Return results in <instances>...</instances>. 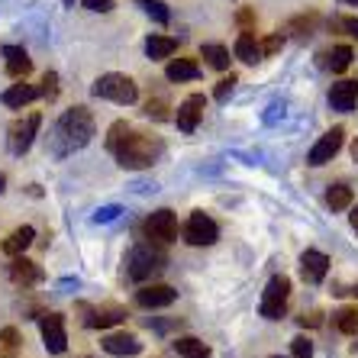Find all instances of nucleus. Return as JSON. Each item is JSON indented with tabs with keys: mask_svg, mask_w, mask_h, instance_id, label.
I'll return each mask as SVG.
<instances>
[{
	"mask_svg": "<svg viewBox=\"0 0 358 358\" xmlns=\"http://www.w3.org/2000/svg\"><path fill=\"white\" fill-rule=\"evenodd\" d=\"M107 149H110V155L117 159L120 168L139 171V168H152L155 162L162 159V152H165V142H162L159 136L136 133V129H129V126L120 120V123L110 126V133H107Z\"/></svg>",
	"mask_w": 358,
	"mask_h": 358,
	"instance_id": "1",
	"label": "nucleus"
},
{
	"mask_svg": "<svg viewBox=\"0 0 358 358\" xmlns=\"http://www.w3.org/2000/svg\"><path fill=\"white\" fill-rule=\"evenodd\" d=\"M94 139V117L87 107H71L65 110L49 136V152L55 159H65L71 152L84 149Z\"/></svg>",
	"mask_w": 358,
	"mask_h": 358,
	"instance_id": "2",
	"label": "nucleus"
},
{
	"mask_svg": "<svg viewBox=\"0 0 358 358\" xmlns=\"http://www.w3.org/2000/svg\"><path fill=\"white\" fill-rule=\"evenodd\" d=\"M165 252L159 249V242L152 245V242H142L129 252V259H126V275L133 278V281H149L155 278L159 271H165Z\"/></svg>",
	"mask_w": 358,
	"mask_h": 358,
	"instance_id": "3",
	"label": "nucleus"
},
{
	"mask_svg": "<svg viewBox=\"0 0 358 358\" xmlns=\"http://www.w3.org/2000/svg\"><path fill=\"white\" fill-rule=\"evenodd\" d=\"M91 94L94 97H103V100H113V103H123V107H129V103L139 100V87H136V81L129 75H117V71L100 75L97 81H94Z\"/></svg>",
	"mask_w": 358,
	"mask_h": 358,
	"instance_id": "4",
	"label": "nucleus"
},
{
	"mask_svg": "<svg viewBox=\"0 0 358 358\" xmlns=\"http://www.w3.org/2000/svg\"><path fill=\"white\" fill-rule=\"evenodd\" d=\"M39 126H42L39 113H26V117L13 120V123H10V129H7V149H10V155H26V152H29V145L36 142Z\"/></svg>",
	"mask_w": 358,
	"mask_h": 358,
	"instance_id": "5",
	"label": "nucleus"
},
{
	"mask_svg": "<svg viewBox=\"0 0 358 358\" xmlns=\"http://www.w3.org/2000/svg\"><path fill=\"white\" fill-rule=\"evenodd\" d=\"M287 297H291V278L284 275H275L271 281H268L265 294H262V317L265 320H281L284 317V307H287Z\"/></svg>",
	"mask_w": 358,
	"mask_h": 358,
	"instance_id": "6",
	"label": "nucleus"
},
{
	"mask_svg": "<svg viewBox=\"0 0 358 358\" xmlns=\"http://www.w3.org/2000/svg\"><path fill=\"white\" fill-rule=\"evenodd\" d=\"M217 239H220V226L213 223L203 210L191 213V220L184 226V242H187V245H213Z\"/></svg>",
	"mask_w": 358,
	"mask_h": 358,
	"instance_id": "7",
	"label": "nucleus"
},
{
	"mask_svg": "<svg viewBox=\"0 0 358 358\" xmlns=\"http://www.w3.org/2000/svg\"><path fill=\"white\" fill-rule=\"evenodd\" d=\"M145 236H149V242H159V245H168V242L178 239V217L171 213V210H155L149 220H145Z\"/></svg>",
	"mask_w": 358,
	"mask_h": 358,
	"instance_id": "8",
	"label": "nucleus"
},
{
	"mask_svg": "<svg viewBox=\"0 0 358 358\" xmlns=\"http://www.w3.org/2000/svg\"><path fill=\"white\" fill-rule=\"evenodd\" d=\"M39 329H42V342L52 355H62L68 349V333H65V317L62 313H45L39 320Z\"/></svg>",
	"mask_w": 358,
	"mask_h": 358,
	"instance_id": "9",
	"label": "nucleus"
},
{
	"mask_svg": "<svg viewBox=\"0 0 358 358\" xmlns=\"http://www.w3.org/2000/svg\"><path fill=\"white\" fill-rule=\"evenodd\" d=\"M203 110H207V97L203 94H191L178 103V113H175V123L181 133H194L203 120Z\"/></svg>",
	"mask_w": 358,
	"mask_h": 358,
	"instance_id": "10",
	"label": "nucleus"
},
{
	"mask_svg": "<svg viewBox=\"0 0 358 358\" xmlns=\"http://www.w3.org/2000/svg\"><path fill=\"white\" fill-rule=\"evenodd\" d=\"M342 142H345V129H342V126H333V129H329V133H326L323 139H320L317 145L310 149L307 162H310V165H317V168L326 165V162H333L336 155H339Z\"/></svg>",
	"mask_w": 358,
	"mask_h": 358,
	"instance_id": "11",
	"label": "nucleus"
},
{
	"mask_svg": "<svg viewBox=\"0 0 358 358\" xmlns=\"http://www.w3.org/2000/svg\"><path fill=\"white\" fill-rule=\"evenodd\" d=\"M178 300V291L168 287V284H145L136 291V303L145 310H159V307H171Z\"/></svg>",
	"mask_w": 358,
	"mask_h": 358,
	"instance_id": "12",
	"label": "nucleus"
},
{
	"mask_svg": "<svg viewBox=\"0 0 358 358\" xmlns=\"http://www.w3.org/2000/svg\"><path fill=\"white\" fill-rule=\"evenodd\" d=\"M100 345H103L107 355H117V358H133L142 352V342L133 333H110V336H103Z\"/></svg>",
	"mask_w": 358,
	"mask_h": 358,
	"instance_id": "13",
	"label": "nucleus"
},
{
	"mask_svg": "<svg viewBox=\"0 0 358 358\" xmlns=\"http://www.w3.org/2000/svg\"><path fill=\"white\" fill-rule=\"evenodd\" d=\"M326 271H329V259H326L323 252L307 249L300 255V278L307 284H320L326 278Z\"/></svg>",
	"mask_w": 358,
	"mask_h": 358,
	"instance_id": "14",
	"label": "nucleus"
},
{
	"mask_svg": "<svg viewBox=\"0 0 358 358\" xmlns=\"http://www.w3.org/2000/svg\"><path fill=\"white\" fill-rule=\"evenodd\" d=\"M329 103H333V110H339V113H352L358 103V81L345 78V81L333 84V87H329Z\"/></svg>",
	"mask_w": 358,
	"mask_h": 358,
	"instance_id": "15",
	"label": "nucleus"
},
{
	"mask_svg": "<svg viewBox=\"0 0 358 358\" xmlns=\"http://www.w3.org/2000/svg\"><path fill=\"white\" fill-rule=\"evenodd\" d=\"M42 268L36 265V262L23 259V255H13V262H10V281L20 284V287H33V284L42 281Z\"/></svg>",
	"mask_w": 358,
	"mask_h": 358,
	"instance_id": "16",
	"label": "nucleus"
},
{
	"mask_svg": "<svg viewBox=\"0 0 358 358\" xmlns=\"http://www.w3.org/2000/svg\"><path fill=\"white\" fill-rule=\"evenodd\" d=\"M84 326H91V329H107V326H117L126 320V310L123 307H84Z\"/></svg>",
	"mask_w": 358,
	"mask_h": 358,
	"instance_id": "17",
	"label": "nucleus"
},
{
	"mask_svg": "<svg viewBox=\"0 0 358 358\" xmlns=\"http://www.w3.org/2000/svg\"><path fill=\"white\" fill-rule=\"evenodd\" d=\"M33 239H36L33 226H17L7 239L0 242V252H3V255H10V259H13V255H23V252L33 245Z\"/></svg>",
	"mask_w": 358,
	"mask_h": 358,
	"instance_id": "18",
	"label": "nucleus"
},
{
	"mask_svg": "<svg viewBox=\"0 0 358 358\" xmlns=\"http://www.w3.org/2000/svg\"><path fill=\"white\" fill-rule=\"evenodd\" d=\"M3 59H7V75L13 78V81H23V78L33 71V59H29L26 49H20V45H7V49H3Z\"/></svg>",
	"mask_w": 358,
	"mask_h": 358,
	"instance_id": "19",
	"label": "nucleus"
},
{
	"mask_svg": "<svg viewBox=\"0 0 358 358\" xmlns=\"http://www.w3.org/2000/svg\"><path fill=\"white\" fill-rule=\"evenodd\" d=\"M236 59L245 62V65H255L259 59H265V55H262V42L255 39L252 29H242L239 39H236Z\"/></svg>",
	"mask_w": 358,
	"mask_h": 358,
	"instance_id": "20",
	"label": "nucleus"
},
{
	"mask_svg": "<svg viewBox=\"0 0 358 358\" xmlns=\"http://www.w3.org/2000/svg\"><path fill=\"white\" fill-rule=\"evenodd\" d=\"M36 97H42L39 94V87H33V84H13V87H7L3 91V103H7L10 110H23L26 103H33Z\"/></svg>",
	"mask_w": 358,
	"mask_h": 358,
	"instance_id": "21",
	"label": "nucleus"
},
{
	"mask_svg": "<svg viewBox=\"0 0 358 358\" xmlns=\"http://www.w3.org/2000/svg\"><path fill=\"white\" fill-rule=\"evenodd\" d=\"M165 78L168 81H197L200 78V65L194 59H175V62H168L165 68Z\"/></svg>",
	"mask_w": 358,
	"mask_h": 358,
	"instance_id": "22",
	"label": "nucleus"
},
{
	"mask_svg": "<svg viewBox=\"0 0 358 358\" xmlns=\"http://www.w3.org/2000/svg\"><path fill=\"white\" fill-rule=\"evenodd\" d=\"M175 52H178V39H171V36H149V39H145V55H149L152 62L171 59Z\"/></svg>",
	"mask_w": 358,
	"mask_h": 358,
	"instance_id": "23",
	"label": "nucleus"
},
{
	"mask_svg": "<svg viewBox=\"0 0 358 358\" xmlns=\"http://www.w3.org/2000/svg\"><path fill=\"white\" fill-rule=\"evenodd\" d=\"M175 352L181 358H210L207 342L194 339V336H178V339H175Z\"/></svg>",
	"mask_w": 358,
	"mask_h": 358,
	"instance_id": "24",
	"label": "nucleus"
},
{
	"mask_svg": "<svg viewBox=\"0 0 358 358\" xmlns=\"http://www.w3.org/2000/svg\"><path fill=\"white\" fill-rule=\"evenodd\" d=\"M200 55L207 59V65L217 68V71H226V68H229V49L220 45V42H203V45H200Z\"/></svg>",
	"mask_w": 358,
	"mask_h": 358,
	"instance_id": "25",
	"label": "nucleus"
},
{
	"mask_svg": "<svg viewBox=\"0 0 358 358\" xmlns=\"http://www.w3.org/2000/svg\"><path fill=\"white\" fill-rule=\"evenodd\" d=\"M20 355V329L7 326L0 329V358H17Z\"/></svg>",
	"mask_w": 358,
	"mask_h": 358,
	"instance_id": "26",
	"label": "nucleus"
},
{
	"mask_svg": "<svg viewBox=\"0 0 358 358\" xmlns=\"http://www.w3.org/2000/svg\"><path fill=\"white\" fill-rule=\"evenodd\" d=\"M326 203L333 210H349L352 207V187L349 184H333V187L326 191Z\"/></svg>",
	"mask_w": 358,
	"mask_h": 358,
	"instance_id": "27",
	"label": "nucleus"
},
{
	"mask_svg": "<svg viewBox=\"0 0 358 358\" xmlns=\"http://www.w3.org/2000/svg\"><path fill=\"white\" fill-rule=\"evenodd\" d=\"M333 323H336V329H339V333L355 336L358 333V307H342L339 313L333 317Z\"/></svg>",
	"mask_w": 358,
	"mask_h": 358,
	"instance_id": "28",
	"label": "nucleus"
},
{
	"mask_svg": "<svg viewBox=\"0 0 358 358\" xmlns=\"http://www.w3.org/2000/svg\"><path fill=\"white\" fill-rule=\"evenodd\" d=\"M136 7H142V13H149V17L162 26L171 20V13H168V7L162 3V0H136Z\"/></svg>",
	"mask_w": 358,
	"mask_h": 358,
	"instance_id": "29",
	"label": "nucleus"
},
{
	"mask_svg": "<svg viewBox=\"0 0 358 358\" xmlns=\"http://www.w3.org/2000/svg\"><path fill=\"white\" fill-rule=\"evenodd\" d=\"M326 59H329V62H326V65L333 68L336 75H342V71H345V68L352 65V49H349V45H336V49L329 52Z\"/></svg>",
	"mask_w": 358,
	"mask_h": 358,
	"instance_id": "30",
	"label": "nucleus"
},
{
	"mask_svg": "<svg viewBox=\"0 0 358 358\" xmlns=\"http://www.w3.org/2000/svg\"><path fill=\"white\" fill-rule=\"evenodd\" d=\"M317 23H320L317 13H307V17H294V20H291V33L297 36V39H307V36H313Z\"/></svg>",
	"mask_w": 358,
	"mask_h": 358,
	"instance_id": "31",
	"label": "nucleus"
},
{
	"mask_svg": "<svg viewBox=\"0 0 358 358\" xmlns=\"http://www.w3.org/2000/svg\"><path fill=\"white\" fill-rule=\"evenodd\" d=\"M236 81H239L236 75L220 78L217 87H213V100H217V103H226V100H229V94H233V87H236Z\"/></svg>",
	"mask_w": 358,
	"mask_h": 358,
	"instance_id": "32",
	"label": "nucleus"
},
{
	"mask_svg": "<svg viewBox=\"0 0 358 358\" xmlns=\"http://www.w3.org/2000/svg\"><path fill=\"white\" fill-rule=\"evenodd\" d=\"M39 94H42L45 100H55V97H59V75H55V71H49V75L42 78Z\"/></svg>",
	"mask_w": 358,
	"mask_h": 358,
	"instance_id": "33",
	"label": "nucleus"
},
{
	"mask_svg": "<svg viewBox=\"0 0 358 358\" xmlns=\"http://www.w3.org/2000/svg\"><path fill=\"white\" fill-rule=\"evenodd\" d=\"M123 213V207H117V203H110V207H100V210H94V223H113V220Z\"/></svg>",
	"mask_w": 358,
	"mask_h": 358,
	"instance_id": "34",
	"label": "nucleus"
},
{
	"mask_svg": "<svg viewBox=\"0 0 358 358\" xmlns=\"http://www.w3.org/2000/svg\"><path fill=\"white\" fill-rule=\"evenodd\" d=\"M294 349V358H313V342L307 339V336H297V339L291 342Z\"/></svg>",
	"mask_w": 358,
	"mask_h": 358,
	"instance_id": "35",
	"label": "nucleus"
},
{
	"mask_svg": "<svg viewBox=\"0 0 358 358\" xmlns=\"http://www.w3.org/2000/svg\"><path fill=\"white\" fill-rule=\"evenodd\" d=\"M145 117H152V120H168L165 100H149V103H145Z\"/></svg>",
	"mask_w": 358,
	"mask_h": 358,
	"instance_id": "36",
	"label": "nucleus"
},
{
	"mask_svg": "<svg viewBox=\"0 0 358 358\" xmlns=\"http://www.w3.org/2000/svg\"><path fill=\"white\" fill-rule=\"evenodd\" d=\"M284 49V36H268L262 39V55H275V52Z\"/></svg>",
	"mask_w": 358,
	"mask_h": 358,
	"instance_id": "37",
	"label": "nucleus"
},
{
	"mask_svg": "<svg viewBox=\"0 0 358 358\" xmlns=\"http://www.w3.org/2000/svg\"><path fill=\"white\" fill-rule=\"evenodd\" d=\"M84 7L91 13H110L113 10V0H84Z\"/></svg>",
	"mask_w": 358,
	"mask_h": 358,
	"instance_id": "38",
	"label": "nucleus"
},
{
	"mask_svg": "<svg viewBox=\"0 0 358 358\" xmlns=\"http://www.w3.org/2000/svg\"><path fill=\"white\" fill-rule=\"evenodd\" d=\"M336 26H339V29H345L349 36H355V39H358V17H342Z\"/></svg>",
	"mask_w": 358,
	"mask_h": 358,
	"instance_id": "39",
	"label": "nucleus"
},
{
	"mask_svg": "<svg viewBox=\"0 0 358 358\" xmlns=\"http://www.w3.org/2000/svg\"><path fill=\"white\" fill-rule=\"evenodd\" d=\"M297 323H300V326H310V329H313V326L323 323V313H317V310H313V313H303V317H300Z\"/></svg>",
	"mask_w": 358,
	"mask_h": 358,
	"instance_id": "40",
	"label": "nucleus"
},
{
	"mask_svg": "<svg viewBox=\"0 0 358 358\" xmlns=\"http://www.w3.org/2000/svg\"><path fill=\"white\" fill-rule=\"evenodd\" d=\"M252 20H255V17H252V10H242V13H239V23H242V26L252 23Z\"/></svg>",
	"mask_w": 358,
	"mask_h": 358,
	"instance_id": "41",
	"label": "nucleus"
},
{
	"mask_svg": "<svg viewBox=\"0 0 358 358\" xmlns=\"http://www.w3.org/2000/svg\"><path fill=\"white\" fill-rule=\"evenodd\" d=\"M349 220H352V229H355V233H358V207L349 213Z\"/></svg>",
	"mask_w": 358,
	"mask_h": 358,
	"instance_id": "42",
	"label": "nucleus"
},
{
	"mask_svg": "<svg viewBox=\"0 0 358 358\" xmlns=\"http://www.w3.org/2000/svg\"><path fill=\"white\" fill-rule=\"evenodd\" d=\"M352 159H355V162H358V139H355V142H352Z\"/></svg>",
	"mask_w": 358,
	"mask_h": 358,
	"instance_id": "43",
	"label": "nucleus"
},
{
	"mask_svg": "<svg viewBox=\"0 0 358 358\" xmlns=\"http://www.w3.org/2000/svg\"><path fill=\"white\" fill-rule=\"evenodd\" d=\"M342 3H349V7H358V0H342Z\"/></svg>",
	"mask_w": 358,
	"mask_h": 358,
	"instance_id": "44",
	"label": "nucleus"
},
{
	"mask_svg": "<svg viewBox=\"0 0 358 358\" xmlns=\"http://www.w3.org/2000/svg\"><path fill=\"white\" fill-rule=\"evenodd\" d=\"M0 194H3V175H0Z\"/></svg>",
	"mask_w": 358,
	"mask_h": 358,
	"instance_id": "45",
	"label": "nucleus"
},
{
	"mask_svg": "<svg viewBox=\"0 0 358 358\" xmlns=\"http://www.w3.org/2000/svg\"><path fill=\"white\" fill-rule=\"evenodd\" d=\"M278 358H281V355H278Z\"/></svg>",
	"mask_w": 358,
	"mask_h": 358,
	"instance_id": "46",
	"label": "nucleus"
}]
</instances>
